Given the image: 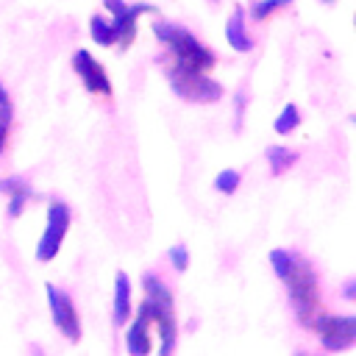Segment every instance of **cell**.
<instances>
[{"mask_svg":"<svg viewBox=\"0 0 356 356\" xmlns=\"http://www.w3.org/2000/svg\"><path fill=\"white\" fill-rule=\"evenodd\" d=\"M153 33L161 44H167L175 67L197 70V72H206L209 67H214V53L206 44H200L186 28L172 22H153Z\"/></svg>","mask_w":356,"mask_h":356,"instance_id":"1","label":"cell"},{"mask_svg":"<svg viewBox=\"0 0 356 356\" xmlns=\"http://www.w3.org/2000/svg\"><path fill=\"white\" fill-rule=\"evenodd\" d=\"M281 281L286 284V295H289V303H292L298 320L303 325H312L314 306H317V278H314V270L300 256H295L289 270L281 275Z\"/></svg>","mask_w":356,"mask_h":356,"instance_id":"2","label":"cell"},{"mask_svg":"<svg viewBox=\"0 0 356 356\" xmlns=\"http://www.w3.org/2000/svg\"><path fill=\"white\" fill-rule=\"evenodd\" d=\"M167 81L170 89L186 103H214L222 97V86L197 70H184L172 64L167 67Z\"/></svg>","mask_w":356,"mask_h":356,"instance_id":"3","label":"cell"},{"mask_svg":"<svg viewBox=\"0 0 356 356\" xmlns=\"http://www.w3.org/2000/svg\"><path fill=\"white\" fill-rule=\"evenodd\" d=\"M312 325L317 328L325 350H348L356 342V317L350 314H323L314 317Z\"/></svg>","mask_w":356,"mask_h":356,"instance_id":"4","label":"cell"},{"mask_svg":"<svg viewBox=\"0 0 356 356\" xmlns=\"http://www.w3.org/2000/svg\"><path fill=\"white\" fill-rule=\"evenodd\" d=\"M67 228H70V209L64 203H50L47 206V222H44V231L39 236V245H36V261H50L56 259L64 236H67Z\"/></svg>","mask_w":356,"mask_h":356,"instance_id":"5","label":"cell"},{"mask_svg":"<svg viewBox=\"0 0 356 356\" xmlns=\"http://www.w3.org/2000/svg\"><path fill=\"white\" fill-rule=\"evenodd\" d=\"M47 292V303H50V317H53V325L70 339V342H78L81 339V320H78V312H75V303L67 292H58L53 284L44 286Z\"/></svg>","mask_w":356,"mask_h":356,"instance_id":"6","label":"cell"},{"mask_svg":"<svg viewBox=\"0 0 356 356\" xmlns=\"http://www.w3.org/2000/svg\"><path fill=\"white\" fill-rule=\"evenodd\" d=\"M103 6L111 11V25H114V31H117V42H120L122 47H128V44L134 42L139 14L153 11V6H147V3L128 6V3H122V0H103Z\"/></svg>","mask_w":356,"mask_h":356,"instance_id":"7","label":"cell"},{"mask_svg":"<svg viewBox=\"0 0 356 356\" xmlns=\"http://www.w3.org/2000/svg\"><path fill=\"white\" fill-rule=\"evenodd\" d=\"M72 70L78 72V78L83 81V86L92 95H111V81L89 50H78L72 56Z\"/></svg>","mask_w":356,"mask_h":356,"instance_id":"8","label":"cell"},{"mask_svg":"<svg viewBox=\"0 0 356 356\" xmlns=\"http://www.w3.org/2000/svg\"><path fill=\"white\" fill-rule=\"evenodd\" d=\"M147 323H150V317H147L145 312H139L136 320L131 323V328H128V334H125V348H128V353H134V356H147V353H150L153 342H150V334H147Z\"/></svg>","mask_w":356,"mask_h":356,"instance_id":"9","label":"cell"},{"mask_svg":"<svg viewBox=\"0 0 356 356\" xmlns=\"http://www.w3.org/2000/svg\"><path fill=\"white\" fill-rule=\"evenodd\" d=\"M225 39H228V44H231L236 53L253 50V39H250L248 31H245V14H242V8H234L231 19L225 22Z\"/></svg>","mask_w":356,"mask_h":356,"instance_id":"10","label":"cell"},{"mask_svg":"<svg viewBox=\"0 0 356 356\" xmlns=\"http://www.w3.org/2000/svg\"><path fill=\"white\" fill-rule=\"evenodd\" d=\"M111 312H114V323L122 325L128 317H131V281L125 273H117L114 278V303H111Z\"/></svg>","mask_w":356,"mask_h":356,"instance_id":"11","label":"cell"},{"mask_svg":"<svg viewBox=\"0 0 356 356\" xmlns=\"http://www.w3.org/2000/svg\"><path fill=\"white\" fill-rule=\"evenodd\" d=\"M142 286H145V300H150L153 306L167 309V312H172V309H175V303H172V292H170V286H167L159 275L147 273V275L142 278Z\"/></svg>","mask_w":356,"mask_h":356,"instance_id":"12","label":"cell"},{"mask_svg":"<svg viewBox=\"0 0 356 356\" xmlns=\"http://www.w3.org/2000/svg\"><path fill=\"white\" fill-rule=\"evenodd\" d=\"M264 156H267V164H270V172L278 178V175H284L295 161H298V156L289 150V147H281V145H270L267 150H264Z\"/></svg>","mask_w":356,"mask_h":356,"instance_id":"13","label":"cell"},{"mask_svg":"<svg viewBox=\"0 0 356 356\" xmlns=\"http://www.w3.org/2000/svg\"><path fill=\"white\" fill-rule=\"evenodd\" d=\"M89 33H92V42H95V44H103V47H108V44L117 42V31H114V25L106 22V19L97 17V14L89 19Z\"/></svg>","mask_w":356,"mask_h":356,"instance_id":"14","label":"cell"},{"mask_svg":"<svg viewBox=\"0 0 356 356\" xmlns=\"http://www.w3.org/2000/svg\"><path fill=\"white\" fill-rule=\"evenodd\" d=\"M300 125V114H298V106L295 103H286L284 108H281V114L275 117V134H292L295 128Z\"/></svg>","mask_w":356,"mask_h":356,"instance_id":"15","label":"cell"},{"mask_svg":"<svg viewBox=\"0 0 356 356\" xmlns=\"http://www.w3.org/2000/svg\"><path fill=\"white\" fill-rule=\"evenodd\" d=\"M236 186H239V172H236V170H222V172H217V178H214V189H217V192L234 195Z\"/></svg>","mask_w":356,"mask_h":356,"instance_id":"16","label":"cell"},{"mask_svg":"<svg viewBox=\"0 0 356 356\" xmlns=\"http://www.w3.org/2000/svg\"><path fill=\"white\" fill-rule=\"evenodd\" d=\"M167 259H170V264H172L178 273H184V270L189 267V250H186L184 245H172V248L167 250Z\"/></svg>","mask_w":356,"mask_h":356,"instance_id":"17","label":"cell"},{"mask_svg":"<svg viewBox=\"0 0 356 356\" xmlns=\"http://www.w3.org/2000/svg\"><path fill=\"white\" fill-rule=\"evenodd\" d=\"M292 259H295V253H289V250H273V253H270V264H273V270H275L278 278L289 270Z\"/></svg>","mask_w":356,"mask_h":356,"instance_id":"18","label":"cell"},{"mask_svg":"<svg viewBox=\"0 0 356 356\" xmlns=\"http://www.w3.org/2000/svg\"><path fill=\"white\" fill-rule=\"evenodd\" d=\"M292 0H259L256 6H253V17L256 19H264V17H270L275 8H284V6H289Z\"/></svg>","mask_w":356,"mask_h":356,"instance_id":"19","label":"cell"},{"mask_svg":"<svg viewBox=\"0 0 356 356\" xmlns=\"http://www.w3.org/2000/svg\"><path fill=\"white\" fill-rule=\"evenodd\" d=\"M8 128H11V103H0V153L6 150Z\"/></svg>","mask_w":356,"mask_h":356,"instance_id":"20","label":"cell"},{"mask_svg":"<svg viewBox=\"0 0 356 356\" xmlns=\"http://www.w3.org/2000/svg\"><path fill=\"white\" fill-rule=\"evenodd\" d=\"M0 192H25V195H31V186H28V181H22V178H3L0 181Z\"/></svg>","mask_w":356,"mask_h":356,"instance_id":"21","label":"cell"},{"mask_svg":"<svg viewBox=\"0 0 356 356\" xmlns=\"http://www.w3.org/2000/svg\"><path fill=\"white\" fill-rule=\"evenodd\" d=\"M31 195H25V192H11V200H8V217H19L22 214V209H25V200H28Z\"/></svg>","mask_w":356,"mask_h":356,"instance_id":"22","label":"cell"},{"mask_svg":"<svg viewBox=\"0 0 356 356\" xmlns=\"http://www.w3.org/2000/svg\"><path fill=\"white\" fill-rule=\"evenodd\" d=\"M0 103H11V100H8V92L3 89V83H0Z\"/></svg>","mask_w":356,"mask_h":356,"instance_id":"23","label":"cell"},{"mask_svg":"<svg viewBox=\"0 0 356 356\" xmlns=\"http://www.w3.org/2000/svg\"><path fill=\"white\" fill-rule=\"evenodd\" d=\"M345 295H348V298H353V281H348V284H345Z\"/></svg>","mask_w":356,"mask_h":356,"instance_id":"24","label":"cell"}]
</instances>
